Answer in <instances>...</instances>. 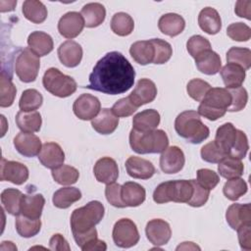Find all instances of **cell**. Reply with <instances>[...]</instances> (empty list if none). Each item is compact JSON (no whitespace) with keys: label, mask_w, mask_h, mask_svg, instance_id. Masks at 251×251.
<instances>
[{"label":"cell","mask_w":251,"mask_h":251,"mask_svg":"<svg viewBox=\"0 0 251 251\" xmlns=\"http://www.w3.org/2000/svg\"><path fill=\"white\" fill-rule=\"evenodd\" d=\"M135 71L128 60L120 52L104 55L89 75L86 88L105 94L117 95L127 91L134 82Z\"/></svg>","instance_id":"1"},{"label":"cell","mask_w":251,"mask_h":251,"mask_svg":"<svg viewBox=\"0 0 251 251\" xmlns=\"http://www.w3.org/2000/svg\"><path fill=\"white\" fill-rule=\"evenodd\" d=\"M104 213L103 204L96 200L74 210L71 216V227L74 238L80 248L87 242L97 238L95 226L101 222Z\"/></svg>","instance_id":"2"},{"label":"cell","mask_w":251,"mask_h":251,"mask_svg":"<svg viewBox=\"0 0 251 251\" xmlns=\"http://www.w3.org/2000/svg\"><path fill=\"white\" fill-rule=\"evenodd\" d=\"M215 142L226 156L240 160L246 156L249 149L246 134L235 128L231 123H226L218 127Z\"/></svg>","instance_id":"3"},{"label":"cell","mask_w":251,"mask_h":251,"mask_svg":"<svg viewBox=\"0 0 251 251\" xmlns=\"http://www.w3.org/2000/svg\"><path fill=\"white\" fill-rule=\"evenodd\" d=\"M175 129L179 136L192 144L201 143L210 134L209 127L202 123L200 115L193 110L184 111L176 118Z\"/></svg>","instance_id":"4"},{"label":"cell","mask_w":251,"mask_h":251,"mask_svg":"<svg viewBox=\"0 0 251 251\" xmlns=\"http://www.w3.org/2000/svg\"><path fill=\"white\" fill-rule=\"evenodd\" d=\"M129 144L138 154L162 153L169 145V138L162 129L139 131L132 128L129 133Z\"/></svg>","instance_id":"5"},{"label":"cell","mask_w":251,"mask_h":251,"mask_svg":"<svg viewBox=\"0 0 251 251\" xmlns=\"http://www.w3.org/2000/svg\"><path fill=\"white\" fill-rule=\"evenodd\" d=\"M231 103V95L227 88L211 87L201 100L198 114L210 121H216L225 116Z\"/></svg>","instance_id":"6"},{"label":"cell","mask_w":251,"mask_h":251,"mask_svg":"<svg viewBox=\"0 0 251 251\" xmlns=\"http://www.w3.org/2000/svg\"><path fill=\"white\" fill-rule=\"evenodd\" d=\"M193 193V186L189 180H169L160 183L153 193V200L158 204L168 202L187 203Z\"/></svg>","instance_id":"7"},{"label":"cell","mask_w":251,"mask_h":251,"mask_svg":"<svg viewBox=\"0 0 251 251\" xmlns=\"http://www.w3.org/2000/svg\"><path fill=\"white\" fill-rule=\"evenodd\" d=\"M42 83L48 92L61 98L72 95L77 87L75 80L72 76L64 75L56 68H50L45 72Z\"/></svg>","instance_id":"8"},{"label":"cell","mask_w":251,"mask_h":251,"mask_svg":"<svg viewBox=\"0 0 251 251\" xmlns=\"http://www.w3.org/2000/svg\"><path fill=\"white\" fill-rule=\"evenodd\" d=\"M39 67V57L27 47L18 55L15 63V72L22 81L31 82L37 77Z\"/></svg>","instance_id":"9"},{"label":"cell","mask_w":251,"mask_h":251,"mask_svg":"<svg viewBox=\"0 0 251 251\" xmlns=\"http://www.w3.org/2000/svg\"><path fill=\"white\" fill-rule=\"evenodd\" d=\"M112 235L115 244L121 248L132 247L139 241V232L136 225L126 218L116 222Z\"/></svg>","instance_id":"10"},{"label":"cell","mask_w":251,"mask_h":251,"mask_svg":"<svg viewBox=\"0 0 251 251\" xmlns=\"http://www.w3.org/2000/svg\"><path fill=\"white\" fill-rule=\"evenodd\" d=\"M75 115L83 121L94 119L101 110V104L97 97L84 93L78 96L73 105Z\"/></svg>","instance_id":"11"},{"label":"cell","mask_w":251,"mask_h":251,"mask_svg":"<svg viewBox=\"0 0 251 251\" xmlns=\"http://www.w3.org/2000/svg\"><path fill=\"white\" fill-rule=\"evenodd\" d=\"M28 178V169L22 163L1 159L0 179L10 181L14 184L21 185Z\"/></svg>","instance_id":"12"},{"label":"cell","mask_w":251,"mask_h":251,"mask_svg":"<svg viewBox=\"0 0 251 251\" xmlns=\"http://www.w3.org/2000/svg\"><path fill=\"white\" fill-rule=\"evenodd\" d=\"M147 239L155 246H162L169 242L172 236L170 225L162 219L149 221L145 227Z\"/></svg>","instance_id":"13"},{"label":"cell","mask_w":251,"mask_h":251,"mask_svg":"<svg viewBox=\"0 0 251 251\" xmlns=\"http://www.w3.org/2000/svg\"><path fill=\"white\" fill-rule=\"evenodd\" d=\"M185 158L182 150L177 146L167 147L160 157V167L165 174H176L184 166Z\"/></svg>","instance_id":"14"},{"label":"cell","mask_w":251,"mask_h":251,"mask_svg":"<svg viewBox=\"0 0 251 251\" xmlns=\"http://www.w3.org/2000/svg\"><path fill=\"white\" fill-rule=\"evenodd\" d=\"M84 20L77 12H68L61 17L58 23L60 34L66 38L72 39L76 37L83 29Z\"/></svg>","instance_id":"15"},{"label":"cell","mask_w":251,"mask_h":251,"mask_svg":"<svg viewBox=\"0 0 251 251\" xmlns=\"http://www.w3.org/2000/svg\"><path fill=\"white\" fill-rule=\"evenodd\" d=\"M157 95L155 83L148 78H141L137 81L133 91L129 94V99L137 108L152 102Z\"/></svg>","instance_id":"16"},{"label":"cell","mask_w":251,"mask_h":251,"mask_svg":"<svg viewBox=\"0 0 251 251\" xmlns=\"http://www.w3.org/2000/svg\"><path fill=\"white\" fill-rule=\"evenodd\" d=\"M14 146L20 154L25 157H33L38 155L42 148L41 140L38 136L31 132L25 131H22L15 136Z\"/></svg>","instance_id":"17"},{"label":"cell","mask_w":251,"mask_h":251,"mask_svg":"<svg viewBox=\"0 0 251 251\" xmlns=\"http://www.w3.org/2000/svg\"><path fill=\"white\" fill-rule=\"evenodd\" d=\"M40 163L48 169H56L63 165L65 161V153L61 146L55 142H46L38 154Z\"/></svg>","instance_id":"18"},{"label":"cell","mask_w":251,"mask_h":251,"mask_svg":"<svg viewBox=\"0 0 251 251\" xmlns=\"http://www.w3.org/2000/svg\"><path fill=\"white\" fill-rule=\"evenodd\" d=\"M93 173L99 182L109 184L117 180L119 176V168L114 159L103 157L95 163Z\"/></svg>","instance_id":"19"},{"label":"cell","mask_w":251,"mask_h":251,"mask_svg":"<svg viewBox=\"0 0 251 251\" xmlns=\"http://www.w3.org/2000/svg\"><path fill=\"white\" fill-rule=\"evenodd\" d=\"M126 169L129 176L139 179H148L156 172L150 161L136 156H131L126 161Z\"/></svg>","instance_id":"20"},{"label":"cell","mask_w":251,"mask_h":251,"mask_svg":"<svg viewBox=\"0 0 251 251\" xmlns=\"http://www.w3.org/2000/svg\"><path fill=\"white\" fill-rule=\"evenodd\" d=\"M58 57L61 63L66 67H76L82 59V48L77 42L67 40L59 46Z\"/></svg>","instance_id":"21"},{"label":"cell","mask_w":251,"mask_h":251,"mask_svg":"<svg viewBox=\"0 0 251 251\" xmlns=\"http://www.w3.org/2000/svg\"><path fill=\"white\" fill-rule=\"evenodd\" d=\"M226 220L234 230L243 225L251 224L250 204H231L226 210Z\"/></svg>","instance_id":"22"},{"label":"cell","mask_w":251,"mask_h":251,"mask_svg":"<svg viewBox=\"0 0 251 251\" xmlns=\"http://www.w3.org/2000/svg\"><path fill=\"white\" fill-rule=\"evenodd\" d=\"M119 125V117H117L111 109L104 108L100 110L98 115L91 120L92 127L101 134L113 133Z\"/></svg>","instance_id":"23"},{"label":"cell","mask_w":251,"mask_h":251,"mask_svg":"<svg viewBox=\"0 0 251 251\" xmlns=\"http://www.w3.org/2000/svg\"><path fill=\"white\" fill-rule=\"evenodd\" d=\"M121 196L126 207H137L144 202L146 192L139 183L126 181L122 185Z\"/></svg>","instance_id":"24"},{"label":"cell","mask_w":251,"mask_h":251,"mask_svg":"<svg viewBox=\"0 0 251 251\" xmlns=\"http://www.w3.org/2000/svg\"><path fill=\"white\" fill-rule=\"evenodd\" d=\"M44 204L45 199L42 194H24L21 202L20 214L34 220L40 219Z\"/></svg>","instance_id":"25"},{"label":"cell","mask_w":251,"mask_h":251,"mask_svg":"<svg viewBox=\"0 0 251 251\" xmlns=\"http://www.w3.org/2000/svg\"><path fill=\"white\" fill-rule=\"evenodd\" d=\"M158 27L160 31L171 37L180 34L184 27V19L176 13H168L163 15L158 22Z\"/></svg>","instance_id":"26"},{"label":"cell","mask_w":251,"mask_h":251,"mask_svg":"<svg viewBox=\"0 0 251 251\" xmlns=\"http://www.w3.org/2000/svg\"><path fill=\"white\" fill-rule=\"evenodd\" d=\"M198 25L206 33L216 34L222 28V20L216 9L206 7L199 13Z\"/></svg>","instance_id":"27"},{"label":"cell","mask_w":251,"mask_h":251,"mask_svg":"<svg viewBox=\"0 0 251 251\" xmlns=\"http://www.w3.org/2000/svg\"><path fill=\"white\" fill-rule=\"evenodd\" d=\"M197 69L205 75H216L222 67L221 57L212 49L207 50L195 58Z\"/></svg>","instance_id":"28"},{"label":"cell","mask_w":251,"mask_h":251,"mask_svg":"<svg viewBox=\"0 0 251 251\" xmlns=\"http://www.w3.org/2000/svg\"><path fill=\"white\" fill-rule=\"evenodd\" d=\"M28 47L38 56H45L53 50L52 37L43 31H33L27 38Z\"/></svg>","instance_id":"29"},{"label":"cell","mask_w":251,"mask_h":251,"mask_svg":"<svg viewBox=\"0 0 251 251\" xmlns=\"http://www.w3.org/2000/svg\"><path fill=\"white\" fill-rule=\"evenodd\" d=\"M223 81L227 89L241 86L245 79V70L238 65L227 63L220 70Z\"/></svg>","instance_id":"30"},{"label":"cell","mask_w":251,"mask_h":251,"mask_svg":"<svg viewBox=\"0 0 251 251\" xmlns=\"http://www.w3.org/2000/svg\"><path fill=\"white\" fill-rule=\"evenodd\" d=\"M80 15L84 20V25L86 27H96L104 22L106 10L100 3H88L82 7Z\"/></svg>","instance_id":"31"},{"label":"cell","mask_w":251,"mask_h":251,"mask_svg":"<svg viewBox=\"0 0 251 251\" xmlns=\"http://www.w3.org/2000/svg\"><path fill=\"white\" fill-rule=\"evenodd\" d=\"M160 124V114L154 109H147L136 114L132 119L134 129L139 131H149L156 129Z\"/></svg>","instance_id":"32"},{"label":"cell","mask_w":251,"mask_h":251,"mask_svg":"<svg viewBox=\"0 0 251 251\" xmlns=\"http://www.w3.org/2000/svg\"><path fill=\"white\" fill-rule=\"evenodd\" d=\"M18 127L25 132H36L40 129L42 119L37 111H20L16 116Z\"/></svg>","instance_id":"33"},{"label":"cell","mask_w":251,"mask_h":251,"mask_svg":"<svg viewBox=\"0 0 251 251\" xmlns=\"http://www.w3.org/2000/svg\"><path fill=\"white\" fill-rule=\"evenodd\" d=\"M129 53L136 63L143 66L152 63L154 59V47L150 40L134 42L130 46Z\"/></svg>","instance_id":"34"},{"label":"cell","mask_w":251,"mask_h":251,"mask_svg":"<svg viewBox=\"0 0 251 251\" xmlns=\"http://www.w3.org/2000/svg\"><path fill=\"white\" fill-rule=\"evenodd\" d=\"M81 198V192L76 187H62L53 194V204L60 209H67Z\"/></svg>","instance_id":"35"},{"label":"cell","mask_w":251,"mask_h":251,"mask_svg":"<svg viewBox=\"0 0 251 251\" xmlns=\"http://www.w3.org/2000/svg\"><path fill=\"white\" fill-rule=\"evenodd\" d=\"M218 164V171L220 175L226 179L240 177L243 175L244 165L240 159L226 156Z\"/></svg>","instance_id":"36"},{"label":"cell","mask_w":251,"mask_h":251,"mask_svg":"<svg viewBox=\"0 0 251 251\" xmlns=\"http://www.w3.org/2000/svg\"><path fill=\"white\" fill-rule=\"evenodd\" d=\"M22 11L25 18L33 24H41L47 18V9L45 5L37 0L25 1Z\"/></svg>","instance_id":"37"},{"label":"cell","mask_w":251,"mask_h":251,"mask_svg":"<svg viewBox=\"0 0 251 251\" xmlns=\"http://www.w3.org/2000/svg\"><path fill=\"white\" fill-rule=\"evenodd\" d=\"M17 89L12 82V76L2 70L0 75V106L10 107L16 97Z\"/></svg>","instance_id":"38"},{"label":"cell","mask_w":251,"mask_h":251,"mask_svg":"<svg viewBox=\"0 0 251 251\" xmlns=\"http://www.w3.org/2000/svg\"><path fill=\"white\" fill-rule=\"evenodd\" d=\"M40 219H30L22 214L16 216V229L18 233L25 238L32 237L40 231Z\"/></svg>","instance_id":"39"},{"label":"cell","mask_w":251,"mask_h":251,"mask_svg":"<svg viewBox=\"0 0 251 251\" xmlns=\"http://www.w3.org/2000/svg\"><path fill=\"white\" fill-rule=\"evenodd\" d=\"M23 195L24 194L16 188H7L2 191L1 202L9 214L13 216L20 214Z\"/></svg>","instance_id":"40"},{"label":"cell","mask_w":251,"mask_h":251,"mask_svg":"<svg viewBox=\"0 0 251 251\" xmlns=\"http://www.w3.org/2000/svg\"><path fill=\"white\" fill-rule=\"evenodd\" d=\"M134 27L133 19L126 13H116L111 20L112 31L120 36L130 34Z\"/></svg>","instance_id":"41"},{"label":"cell","mask_w":251,"mask_h":251,"mask_svg":"<svg viewBox=\"0 0 251 251\" xmlns=\"http://www.w3.org/2000/svg\"><path fill=\"white\" fill-rule=\"evenodd\" d=\"M52 176L56 182L62 185L74 184L79 177L78 171L69 165H61L52 170Z\"/></svg>","instance_id":"42"},{"label":"cell","mask_w":251,"mask_h":251,"mask_svg":"<svg viewBox=\"0 0 251 251\" xmlns=\"http://www.w3.org/2000/svg\"><path fill=\"white\" fill-rule=\"evenodd\" d=\"M43 102V97L36 89H26L22 93L19 101V107L22 111L30 112L38 109Z\"/></svg>","instance_id":"43"},{"label":"cell","mask_w":251,"mask_h":251,"mask_svg":"<svg viewBox=\"0 0 251 251\" xmlns=\"http://www.w3.org/2000/svg\"><path fill=\"white\" fill-rule=\"evenodd\" d=\"M226 61L243 68L245 71L251 66V51L248 48L231 47L226 53Z\"/></svg>","instance_id":"44"},{"label":"cell","mask_w":251,"mask_h":251,"mask_svg":"<svg viewBox=\"0 0 251 251\" xmlns=\"http://www.w3.org/2000/svg\"><path fill=\"white\" fill-rule=\"evenodd\" d=\"M223 192L227 199L236 201L247 192V183L240 177L228 179L224 185Z\"/></svg>","instance_id":"45"},{"label":"cell","mask_w":251,"mask_h":251,"mask_svg":"<svg viewBox=\"0 0 251 251\" xmlns=\"http://www.w3.org/2000/svg\"><path fill=\"white\" fill-rule=\"evenodd\" d=\"M150 42L154 47V59L152 63L157 65L167 63L171 59L173 54V49L171 44L166 40H163L160 38L150 39Z\"/></svg>","instance_id":"46"},{"label":"cell","mask_w":251,"mask_h":251,"mask_svg":"<svg viewBox=\"0 0 251 251\" xmlns=\"http://www.w3.org/2000/svg\"><path fill=\"white\" fill-rule=\"evenodd\" d=\"M210 89L211 85L207 81L200 78L191 79L186 86L188 95L196 101H201Z\"/></svg>","instance_id":"47"},{"label":"cell","mask_w":251,"mask_h":251,"mask_svg":"<svg viewBox=\"0 0 251 251\" xmlns=\"http://www.w3.org/2000/svg\"><path fill=\"white\" fill-rule=\"evenodd\" d=\"M226 153L219 147V145L214 141L205 144L201 148V157L204 161L208 163H219L226 157Z\"/></svg>","instance_id":"48"},{"label":"cell","mask_w":251,"mask_h":251,"mask_svg":"<svg viewBox=\"0 0 251 251\" xmlns=\"http://www.w3.org/2000/svg\"><path fill=\"white\" fill-rule=\"evenodd\" d=\"M186 49L188 53L195 59L201 53L207 50H211V43L207 38L201 35H193L188 39L186 43Z\"/></svg>","instance_id":"49"},{"label":"cell","mask_w":251,"mask_h":251,"mask_svg":"<svg viewBox=\"0 0 251 251\" xmlns=\"http://www.w3.org/2000/svg\"><path fill=\"white\" fill-rule=\"evenodd\" d=\"M228 91L231 95V103L227 108V111L238 112L242 110L248 101V94L246 89L242 86H239L237 88L228 89Z\"/></svg>","instance_id":"50"},{"label":"cell","mask_w":251,"mask_h":251,"mask_svg":"<svg viewBox=\"0 0 251 251\" xmlns=\"http://www.w3.org/2000/svg\"><path fill=\"white\" fill-rule=\"evenodd\" d=\"M226 34L235 41H248L251 37V28L244 23H233L227 26Z\"/></svg>","instance_id":"51"},{"label":"cell","mask_w":251,"mask_h":251,"mask_svg":"<svg viewBox=\"0 0 251 251\" xmlns=\"http://www.w3.org/2000/svg\"><path fill=\"white\" fill-rule=\"evenodd\" d=\"M190 181L193 186V193L187 204L191 207H201L207 202L210 195V190L200 185L196 179H190Z\"/></svg>","instance_id":"52"},{"label":"cell","mask_w":251,"mask_h":251,"mask_svg":"<svg viewBox=\"0 0 251 251\" xmlns=\"http://www.w3.org/2000/svg\"><path fill=\"white\" fill-rule=\"evenodd\" d=\"M197 182L203 187L211 190L220 182V177L218 174L212 170L200 169L197 171Z\"/></svg>","instance_id":"53"},{"label":"cell","mask_w":251,"mask_h":251,"mask_svg":"<svg viewBox=\"0 0 251 251\" xmlns=\"http://www.w3.org/2000/svg\"><path fill=\"white\" fill-rule=\"evenodd\" d=\"M112 112L117 117H128L131 116L136 110L137 107L133 105V103L130 101L129 97H125L120 100H118L112 107Z\"/></svg>","instance_id":"54"},{"label":"cell","mask_w":251,"mask_h":251,"mask_svg":"<svg viewBox=\"0 0 251 251\" xmlns=\"http://www.w3.org/2000/svg\"><path fill=\"white\" fill-rule=\"evenodd\" d=\"M121 190L122 185L116 182H112L107 184L105 187V195L107 198V201L117 208H125L126 205L124 204L121 196Z\"/></svg>","instance_id":"55"},{"label":"cell","mask_w":251,"mask_h":251,"mask_svg":"<svg viewBox=\"0 0 251 251\" xmlns=\"http://www.w3.org/2000/svg\"><path fill=\"white\" fill-rule=\"evenodd\" d=\"M236 230L241 249L247 251L251 250V224L243 225Z\"/></svg>","instance_id":"56"},{"label":"cell","mask_w":251,"mask_h":251,"mask_svg":"<svg viewBox=\"0 0 251 251\" xmlns=\"http://www.w3.org/2000/svg\"><path fill=\"white\" fill-rule=\"evenodd\" d=\"M49 247H50L51 250H55V251L56 250H59V251L67 250V251H69L71 249L70 246H69L68 241L60 233H56L50 238Z\"/></svg>","instance_id":"57"},{"label":"cell","mask_w":251,"mask_h":251,"mask_svg":"<svg viewBox=\"0 0 251 251\" xmlns=\"http://www.w3.org/2000/svg\"><path fill=\"white\" fill-rule=\"evenodd\" d=\"M251 1L250 0H239L235 4L234 12L238 17L251 20Z\"/></svg>","instance_id":"58"},{"label":"cell","mask_w":251,"mask_h":251,"mask_svg":"<svg viewBox=\"0 0 251 251\" xmlns=\"http://www.w3.org/2000/svg\"><path fill=\"white\" fill-rule=\"evenodd\" d=\"M107 249V245L103 240H100L98 238H95L89 242H87L85 245L81 247L82 251H105Z\"/></svg>","instance_id":"59"},{"label":"cell","mask_w":251,"mask_h":251,"mask_svg":"<svg viewBox=\"0 0 251 251\" xmlns=\"http://www.w3.org/2000/svg\"><path fill=\"white\" fill-rule=\"evenodd\" d=\"M179 249H197V250H200V247H198L197 245H195L193 242H182V244L178 245L176 247V250H179Z\"/></svg>","instance_id":"60"}]
</instances>
